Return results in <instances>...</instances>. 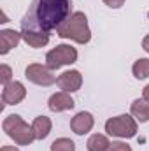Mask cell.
Instances as JSON below:
<instances>
[{
  "mask_svg": "<svg viewBox=\"0 0 149 151\" xmlns=\"http://www.w3.org/2000/svg\"><path fill=\"white\" fill-rule=\"evenodd\" d=\"M70 9V0H34L21 19V30L49 34L69 19Z\"/></svg>",
  "mask_w": 149,
  "mask_h": 151,
  "instance_id": "cell-1",
  "label": "cell"
},
{
  "mask_svg": "<svg viewBox=\"0 0 149 151\" xmlns=\"http://www.w3.org/2000/svg\"><path fill=\"white\" fill-rule=\"evenodd\" d=\"M56 34L62 39H70L77 44H88L91 39V32L88 27V18L84 12H74L69 16L65 23L56 28Z\"/></svg>",
  "mask_w": 149,
  "mask_h": 151,
  "instance_id": "cell-2",
  "label": "cell"
},
{
  "mask_svg": "<svg viewBox=\"0 0 149 151\" xmlns=\"http://www.w3.org/2000/svg\"><path fill=\"white\" fill-rule=\"evenodd\" d=\"M2 128H4V132H5L16 144H19V146H28V144H32V142L35 141V134H34L32 127H28V125L21 119V116H18V114L7 116V118L4 119V123H2Z\"/></svg>",
  "mask_w": 149,
  "mask_h": 151,
  "instance_id": "cell-3",
  "label": "cell"
},
{
  "mask_svg": "<svg viewBox=\"0 0 149 151\" xmlns=\"http://www.w3.org/2000/svg\"><path fill=\"white\" fill-rule=\"evenodd\" d=\"M105 132L112 137H121V139H132L137 134V121L128 116V114H121L107 119L105 123Z\"/></svg>",
  "mask_w": 149,
  "mask_h": 151,
  "instance_id": "cell-4",
  "label": "cell"
},
{
  "mask_svg": "<svg viewBox=\"0 0 149 151\" xmlns=\"http://www.w3.org/2000/svg\"><path fill=\"white\" fill-rule=\"evenodd\" d=\"M75 60H77L75 47L69 46V44H60L46 55V67H49L51 70H56L63 65L75 63Z\"/></svg>",
  "mask_w": 149,
  "mask_h": 151,
  "instance_id": "cell-5",
  "label": "cell"
},
{
  "mask_svg": "<svg viewBox=\"0 0 149 151\" xmlns=\"http://www.w3.org/2000/svg\"><path fill=\"white\" fill-rule=\"evenodd\" d=\"M25 77L28 81H32L34 84H39V86H51V84H54L58 81L49 67H44L40 63L28 65L27 70H25Z\"/></svg>",
  "mask_w": 149,
  "mask_h": 151,
  "instance_id": "cell-6",
  "label": "cell"
},
{
  "mask_svg": "<svg viewBox=\"0 0 149 151\" xmlns=\"http://www.w3.org/2000/svg\"><path fill=\"white\" fill-rule=\"evenodd\" d=\"M27 97V90L19 81H11L2 90V102L4 106H16Z\"/></svg>",
  "mask_w": 149,
  "mask_h": 151,
  "instance_id": "cell-7",
  "label": "cell"
},
{
  "mask_svg": "<svg viewBox=\"0 0 149 151\" xmlns=\"http://www.w3.org/2000/svg\"><path fill=\"white\" fill-rule=\"evenodd\" d=\"M58 86L63 90V91H67V93H72V91H77L79 88H81V84H82V76L79 70H67V72H63V74L58 77Z\"/></svg>",
  "mask_w": 149,
  "mask_h": 151,
  "instance_id": "cell-8",
  "label": "cell"
},
{
  "mask_svg": "<svg viewBox=\"0 0 149 151\" xmlns=\"http://www.w3.org/2000/svg\"><path fill=\"white\" fill-rule=\"evenodd\" d=\"M93 125H95L93 116H91L90 113H86V111L77 113L74 118H72V121H70V128L74 130V134H77V135L88 134V132L93 128Z\"/></svg>",
  "mask_w": 149,
  "mask_h": 151,
  "instance_id": "cell-9",
  "label": "cell"
},
{
  "mask_svg": "<svg viewBox=\"0 0 149 151\" xmlns=\"http://www.w3.org/2000/svg\"><path fill=\"white\" fill-rule=\"evenodd\" d=\"M49 109L53 113H63V111H69V109H74V100L72 97L67 93V91H60V93H54L49 102H47Z\"/></svg>",
  "mask_w": 149,
  "mask_h": 151,
  "instance_id": "cell-10",
  "label": "cell"
},
{
  "mask_svg": "<svg viewBox=\"0 0 149 151\" xmlns=\"http://www.w3.org/2000/svg\"><path fill=\"white\" fill-rule=\"evenodd\" d=\"M21 34L16 30H2L0 32V55H7L12 47H16L21 40Z\"/></svg>",
  "mask_w": 149,
  "mask_h": 151,
  "instance_id": "cell-11",
  "label": "cell"
},
{
  "mask_svg": "<svg viewBox=\"0 0 149 151\" xmlns=\"http://www.w3.org/2000/svg\"><path fill=\"white\" fill-rule=\"evenodd\" d=\"M21 37L23 40L32 46V47H44L49 42V34L46 32H28V30H21Z\"/></svg>",
  "mask_w": 149,
  "mask_h": 151,
  "instance_id": "cell-12",
  "label": "cell"
},
{
  "mask_svg": "<svg viewBox=\"0 0 149 151\" xmlns=\"http://www.w3.org/2000/svg\"><path fill=\"white\" fill-rule=\"evenodd\" d=\"M51 127L53 125H51V119L47 116H37L34 119V123H32V130L35 134V139H39V141L46 139L49 135V132H51Z\"/></svg>",
  "mask_w": 149,
  "mask_h": 151,
  "instance_id": "cell-13",
  "label": "cell"
},
{
  "mask_svg": "<svg viewBox=\"0 0 149 151\" xmlns=\"http://www.w3.org/2000/svg\"><path fill=\"white\" fill-rule=\"evenodd\" d=\"M132 116H135L139 121L146 123L149 121V102H146L144 99H137L132 102Z\"/></svg>",
  "mask_w": 149,
  "mask_h": 151,
  "instance_id": "cell-14",
  "label": "cell"
},
{
  "mask_svg": "<svg viewBox=\"0 0 149 151\" xmlns=\"http://www.w3.org/2000/svg\"><path fill=\"white\" fill-rule=\"evenodd\" d=\"M109 146H111L109 139H107L105 135H102V134H95V135H91V137L88 139V142H86L88 151H107L109 150Z\"/></svg>",
  "mask_w": 149,
  "mask_h": 151,
  "instance_id": "cell-15",
  "label": "cell"
},
{
  "mask_svg": "<svg viewBox=\"0 0 149 151\" xmlns=\"http://www.w3.org/2000/svg\"><path fill=\"white\" fill-rule=\"evenodd\" d=\"M132 72L137 79H146L149 77V58H139L133 67H132Z\"/></svg>",
  "mask_w": 149,
  "mask_h": 151,
  "instance_id": "cell-16",
  "label": "cell"
},
{
  "mask_svg": "<svg viewBox=\"0 0 149 151\" xmlns=\"http://www.w3.org/2000/svg\"><path fill=\"white\" fill-rule=\"evenodd\" d=\"M51 151H75V144L67 137H60L51 144Z\"/></svg>",
  "mask_w": 149,
  "mask_h": 151,
  "instance_id": "cell-17",
  "label": "cell"
},
{
  "mask_svg": "<svg viewBox=\"0 0 149 151\" xmlns=\"http://www.w3.org/2000/svg\"><path fill=\"white\" fill-rule=\"evenodd\" d=\"M0 72H2V74H0V81H2V84H4V86L9 84V83H11V77H12V70H11V67L4 63V65L0 67Z\"/></svg>",
  "mask_w": 149,
  "mask_h": 151,
  "instance_id": "cell-18",
  "label": "cell"
},
{
  "mask_svg": "<svg viewBox=\"0 0 149 151\" xmlns=\"http://www.w3.org/2000/svg\"><path fill=\"white\" fill-rule=\"evenodd\" d=\"M107 151H132V148L126 142H112Z\"/></svg>",
  "mask_w": 149,
  "mask_h": 151,
  "instance_id": "cell-19",
  "label": "cell"
},
{
  "mask_svg": "<svg viewBox=\"0 0 149 151\" xmlns=\"http://www.w3.org/2000/svg\"><path fill=\"white\" fill-rule=\"evenodd\" d=\"M104 4L109 5V7H112V9H119V7L125 4V0H104Z\"/></svg>",
  "mask_w": 149,
  "mask_h": 151,
  "instance_id": "cell-20",
  "label": "cell"
},
{
  "mask_svg": "<svg viewBox=\"0 0 149 151\" xmlns=\"http://www.w3.org/2000/svg\"><path fill=\"white\" fill-rule=\"evenodd\" d=\"M142 47H144V51H148L149 53V35L144 37V40H142Z\"/></svg>",
  "mask_w": 149,
  "mask_h": 151,
  "instance_id": "cell-21",
  "label": "cell"
},
{
  "mask_svg": "<svg viewBox=\"0 0 149 151\" xmlns=\"http://www.w3.org/2000/svg\"><path fill=\"white\" fill-rule=\"evenodd\" d=\"M142 97H144V100H146V102H149V84L144 88V91H142Z\"/></svg>",
  "mask_w": 149,
  "mask_h": 151,
  "instance_id": "cell-22",
  "label": "cell"
},
{
  "mask_svg": "<svg viewBox=\"0 0 149 151\" xmlns=\"http://www.w3.org/2000/svg\"><path fill=\"white\" fill-rule=\"evenodd\" d=\"M0 151H19L18 148H14V146H2Z\"/></svg>",
  "mask_w": 149,
  "mask_h": 151,
  "instance_id": "cell-23",
  "label": "cell"
}]
</instances>
